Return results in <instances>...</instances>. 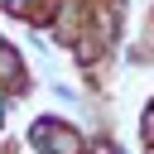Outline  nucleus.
<instances>
[{
    "instance_id": "obj_1",
    "label": "nucleus",
    "mask_w": 154,
    "mask_h": 154,
    "mask_svg": "<svg viewBox=\"0 0 154 154\" xmlns=\"http://www.w3.org/2000/svg\"><path fill=\"white\" fill-rule=\"evenodd\" d=\"M34 144H43V149H53V154H77V149H82L77 135H67V130H48V120L34 130Z\"/></svg>"
}]
</instances>
